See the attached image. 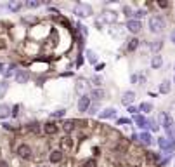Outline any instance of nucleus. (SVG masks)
<instances>
[{
  "instance_id": "29",
  "label": "nucleus",
  "mask_w": 175,
  "mask_h": 167,
  "mask_svg": "<svg viewBox=\"0 0 175 167\" xmlns=\"http://www.w3.org/2000/svg\"><path fill=\"white\" fill-rule=\"evenodd\" d=\"M24 5H26L28 9H35V7H38V5H40V2H38V0H28Z\"/></svg>"
},
{
  "instance_id": "2",
  "label": "nucleus",
  "mask_w": 175,
  "mask_h": 167,
  "mask_svg": "<svg viewBox=\"0 0 175 167\" xmlns=\"http://www.w3.org/2000/svg\"><path fill=\"white\" fill-rule=\"evenodd\" d=\"M73 12L77 16H80V18H89V16H92V7L87 5V4H77Z\"/></svg>"
},
{
  "instance_id": "37",
  "label": "nucleus",
  "mask_w": 175,
  "mask_h": 167,
  "mask_svg": "<svg viewBox=\"0 0 175 167\" xmlns=\"http://www.w3.org/2000/svg\"><path fill=\"white\" fill-rule=\"evenodd\" d=\"M123 12H125V16H127V18L134 16V12H132V9H130V7H123Z\"/></svg>"
},
{
  "instance_id": "47",
  "label": "nucleus",
  "mask_w": 175,
  "mask_h": 167,
  "mask_svg": "<svg viewBox=\"0 0 175 167\" xmlns=\"http://www.w3.org/2000/svg\"><path fill=\"white\" fill-rule=\"evenodd\" d=\"M0 167H9V164H7V162H4V160H2V162H0Z\"/></svg>"
},
{
  "instance_id": "42",
  "label": "nucleus",
  "mask_w": 175,
  "mask_h": 167,
  "mask_svg": "<svg viewBox=\"0 0 175 167\" xmlns=\"http://www.w3.org/2000/svg\"><path fill=\"white\" fill-rule=\"evenodd\" d=\"M18 111H19V106H18V105H16V106H14V108H12V115H14V117H18Z\"/></svg>"
},
{
  "instance_id": "27",
  "label": "nucleus",
  "mask_w": 175,
  "mask_h": 167,
  "mask_svg": "<svg viewBox=\"0 0 175 167\" xmlns=\"http://www.w3.org/2000/svg\"><path fill=\"white\" fill-rule=\"evenodd\" d=\"M85 87H87V84H85L83 80H80V82L77 84V92H80L81 96H85V94H83V91H85Z\"/></svg>"
},
{
  "instance_id": "36",
  "label": "nucleus",
  "mask_w": 175,
  "mask_h": 167,
  "mask_svg": "<svg viewBox=\"0 0 175 167\" xmlns=\"http://www.w3.org/2000/svg\"><path fill=\"white\" fill-rule=\"evenodd\" d=\"M85 167H97V162H96L94 158H89V160L85 162Z\"/></svg>"
},
{
  "instance_id": "15",
  "label": "nucleus",
  "mask_w": 175,
  "mask_h": 167,
  "mask_svg": "<svg viewBox=\"0 0 175 167\" xmlns=\"http://www.w3.org/2000/svg\"><path fill=\"white\" fill-rule=\"evenodd\" d=\"M161 65H163V57L159 54L153 56V59H151V66L154 68V70H158V68H161Z\"/></svg>"
},
{
  "instance_id": "12",
  "label": "nucleus",
  "mask_w": 175,
  "mask_h": 167,
  "mask_svg": "<svg viewBox=\"0 0 175 167\" xmlns=\"http://www.w3.org/2000/svg\"><path fill=\"white\" fill-rule=\"evenodd\" d=\"M43 130H45V134H50V136H52V134H56L59 130V127L56 124H52V122H47V124L43 125Z\"/></svg>"
},
{
  "instance_id": "28",
  "label": "nucleus",
  "mask_w": 175,
  "mask_h": 167,
  "mask_svg": "<svg viewBox=\"0 0 175 167\" xmlns=\"http://www.w3.org/2000/svg\"><path fill=\"white\" fill-rule=\"evenodd\" d=\"M146 158H147L149 162H158V160H159V155H156V153H151V151H149V153H146Z\"/></svg>"
},
{
  "instance_id": "4",
  "label": "nucleus",
  "mask_w": 175,
  "mask_h": 167,
  "mask_svg": "<svg viewBox=\"0 0 175 167\" xmlns=\"http://www.w3.org/2000/svg\"><path fill=\"white\" fill-rule=\"evenodd\" d=\"M92 105H90V96H81L80 99H78V111H81V113H87L89 108H90Z\"/></svg>"
},
{
  "instance_id": "26",
  "label": "nucleus",
  "mask_w": 175,
  "mask_h": 167,
  "mask_svg": "<svg viewBox=\"0 0 175 167\" xmlns=\"http://www.w3.org/2000/svg\"><path fill=\"white\" fill-rule=\"evenodd\" d=\"M21 7H23V4H21V2H11V4H9V9H11V11H14V12H18Z\"/></svg>"
},
{
  "instance_id": "3",
  "label": "nucleus",
  "mask_w": 175,
  "mask_h": 167,
  "mask_svg": "<svg viewBox=\"0 0 175 167\" xmlns=\"http://www.w3.org/2000/svg\"><path fill=\"white\" fill-rule=\"evenodd\" d=\"M97 26H102L104 23H109V24H113V23H116V14L115 12H109V11H106V12H102L101 14V18H97Z\"/></svg>"
},
{
  "instance_id": "9",
  "label": "nucleus",
  "mask_w": 175,
  "mask_h": 167,
  "mask_svg": "<svg viewBox=\"0 0 175 167\" xmlns=\"http://www.w3.org/2000/svg\"><path fill=\"white\" fill-rule=\"evenodd\" d=\"M158 120H159V125H161V127H165V129H168V125L174 122V120H172V118H170V117L165 113V111H163V113H159Z\"/></svg>"
},
{
  "instance_id": "45",
  "label": "nucleus",
  "mask_w": 175,
  "mask_h": 167,
  "mask_svg": "<svg viewBox=\"0 0 175 167\" xmlns=\"http://www.w3.org/2000/svg\"><path fill=\"white\" fill-rule=\"evenodd\" d=\"M102 68H104V63H101V65H97V66H96V70H97V72H101Z\"/></svg>"
},
{
  "instance_id": "35",
  "label": "nucleus",
  "mask_w": 175,
  "mask_h": 167,
  "mask_svg": "<svg viewBox=\"0 0 175 167\" xmlns=\"http://www.w3.org/2000/svg\"><path fill=\"white\" fill-rule=\"evenodd\" d=\"M30 130H31V132H35V134H37V132H40V124H37V122L30 124Z\"/></svg>"
},
{
  "instance_id": "38",
  "label": "nucleus",
  "mask_w": 175,
  "mask_h": 167,
  "mask_svg": "<svg viewBox=\"0 0 175 167\" xmlns=\"http://www.w3.org/2000/svg\"><path fill=\"white\" fill-rule=\"evenodd\" d=\"M144 14H146L144 11H135V12H134V16H135V19H137V21H139L140 18H144Z\"/></svg>"
},
{
  "instance_id": "22",
  "label": "nucleus",
  "mask_w": 175,
  "mask_h": 167,
  "mask_svg": "<svg viewBox=\"0 0 175 167\" xmlns=\"http://www.w3.org/2000/svg\"><path fill=\"white\" fill-rule=\"evenodd\" d=\"M62 129H64V132H71V130L75 129V122L73 120H66L62 124Z\"/></svg>"
},
{
  "instance_id": "18",
  "label": "nucleus",
  "mask_w": 175,
  "mask_h": 167,
  "mask_svg": "<svg viewBox=\"0 0 175 167\" xmlns=\"http://www.w3.org/2000/svg\"><path fill=\"white\" fill-rule=\"evenodd\" d=\"M139 42H140L139 38H130L128 44H127V49H128V51H135L137 47H139Z\"/></svg>"
},
{
  "instance_id": "16",
  "label": "nucleus",
  "mask_w": 175,
  "mask_h": 167,
  "mask_svg": "<svg viewBox=\"0 0 175 167\" xmlns=\"http://www.w3.org/2000/svg\"><path fill=\"white\" fill-rule=\"evenodd\" d=\"M170 89H172V85H170L168 80H163V82L159 84V92L161 94H170Z\"/></svg>"
},
{
  "instance_id": "8",
  "label": "nucleus",
  "mask_w": 175,
  "mask_h": 167,
  "mask_svg": "<svg viewBox=\"0 0 175 167\" xmlns=\"http://www.w3.org/2000/svg\"><path fill=\"white\" fill-rule=\"evenodd\" d=\"M18 155H19L21 158H30L31 157V148L28 145H19L18 146Z\"/></svg>"
},
{
  "instance_id": "24",
  "label": "nucleus",
  "mask_w": 175,
  "mask_h": 167,
  "mask_svg": "<svg viewBox=\"0 0 175 167\" xmlns=\"http://www.w3.org/2000/svg\"><path fill=\"white\" fill-rule=\"evenodd\" d=\"M166 134H168V138H170V139H174V141H175V124H174V122L168 125V129H166Z\"/></svg>"
},
{
  "instance_id": "5",
  "label": "nucleus",
  "mask_w": 175,
  "mask_h": 167,
  "mask_svg": "<svg viewBox=\"0 0 175 167\" xmlns=\"http://www.w3.org/2000/svg\"><path fill=\"white\" fill-rule=\"evenodd\" d=\"M130 33H134V35H137L140 30H142V24H140V21H137V19H128L127 21V26H125Z\"/></svg>"
},
{
  "instance_id": "41",
  "label": "nucleus",
  "mask_w": 175,
  "mask_h": 167,
  "mask_svg": "<svg viewBox=\"0 0 175 167\" xmlns=\"http://www.w3.org/2000/svg\"><path fill=\"white\" fill-rule=\"evenodd\" d=\"M118 124H130V118H120Z\"/></svg>"
},
{
  "instance_id": "34",
  "label": "nucleus",
  "mask_w": 175,
  "mask_h": 167,
  "mask_svg": "<svg viewBox=\"0 0 175 167\" xmlns=\"http://www.w3.org/2000/svg\"><path fill=\"white\" fill-rule=\"evenodd\" d=\"M64 113H66V110H62V108H61V110L54 111V113H52V117H54V118H62V117H64Z\"/></svg>"
},
{
  "instance_id": "40",
  "label": "nucleus",
  "mask_w": 175,
  "mask_h": 167,
  "mask_svg": "<svg viewBox=\"0 0 175 167\" xmlns=\"http://www.w3.org/2000/svg\"><path fill=\"white\" fill-rule=\"evenodd\" d=\"M158 5L165 9V7H168V2H165V0H161V2H158Z\"/></svg>"
},
{
  "instance_id": "44",
  "label": "nucleus",
  "mask_w": 175,
  "mask_h": 167,
  "mask_svg": "<svg viewBox=\"0 0 175 167\" xmlns=\"http://www.w3.org/2000/svg\"><path fill=\"white\" fill-rule=\"evenodd\" d=\"M92 82H94L96 85H101V78H99V77H94V80H92Z\"/></svg>"
},
{
  "instance_id": "17",
  "label": "nucleus",
  "mask_w": 175,
  "mask_h": 167,
  "mask_svg": "<svg viewBox=\"0 0 175 167\" xmlns=\"http://www.w3.org/2000/svg\"><path fill=\"white\" fill-rule=\"evenodd\" d=\"M134 120H135V124L140 127V129H144V127H147V120L142 117V115H135L134 117Z\"/></svg>"
},
{
  "instance_id": "13",
  "label": "nucleus",
  "mask_w": 175,
  "mask_h": 167,
  "mask_svg": "<svg viewBox=\"0 0 175 167\" xmlns=\"http://www.w3.org/2000/svg\"><path fill=\"white\" fill-rule=\"evenodd\" d=\"M115 113H116V110L115 108H106V110H102L101 113H99V118H111V117H115Z\"/></svg>"
},
{
  "instance_id": "31",
  "label": "nucleus",
  "mask_w": 175,
  "mask_h": 167,
  "mask_svg": "<svg viewBox=\"0 0 175 167\" xmlns=\"http://www.w3.org/2000/svg\"><path fill=\"white\" fill-rule=\"evenodd\" d=\"M62 145H64V148H73V139L66 136V138L62 139Z\"/></svg>"
},
{
  "instance_id": "23",
  "label": "nucleus",
  "mask_w": 175,
  "mask_h": 167,
  "mask_svg": "<svg viewBox=\"0 0 175 167\" xmlns=\"http://www.w3.org/2000/svg\"><path fill=\"white\" fill-rule=\"evenodd\" d=\"M151 110H153L151 103H140V106H139V111H142V113H149Z\"/></svg>"
},
{
  "instance_id": "30",
  "label": "nucleus",
  "mask_w": 175,
  "mask_h": 167,
  "mask_svg": "<svg viewBox=\"0 0 175 167\" xmlns=\"http://www.w3.org/2000/svg\"><path fill=\"white\" fill-rule=\"evenodd\" d=\"M87 57H89L90 63H97V56H96L94 51H87Z\"/></svg>"
},
{
  "instance_id": "1",
  "label": "nucleus",
  "mask_w": 175,
  "mask_h": 167,
  "mask_svg": "<svg viewBox=\"0 0 175 167\" xmlns=\"http://www.w3.org/2000/svg\"><path fill=\"white\" fill-rule=\"evenodd\" d=\"M149 30H151V33H163V30H165V21L159 18V16H151L149 18Z\"/></svg>"
},
{
  "instance_id": "19",
  "label": "nucleus",
  "mask_w": 175,
  "mask_h": 167,
  "mask_svg": "<svg viewBox=\"0 0 175 167\" xmlns=\"http://www.w3.org/2000/svg\"><path fill=\"white\" fill-rule=\"evenodd\" d=\"M11 115V108L7 105H0V118H7Z\"/></svg>"
},
{
  "instance_id": "20",
  "label": "nucleus",
  "mask_w": 175,
  "mask_h": 167,
  "mask_svg": "<svg viewBox=\"0 0 175 167\" xmlns=\"http://www.w3.org/2000/svg\"><path fill=\"white\" fill-rule=\"evenodd\" d=\"M161 47H163V40H154V42H151V51H154L156 54H158V51H161Z\"/></svg>"
},
{
  "instance_id": "7",
  "label": "nucleus",
  "mask_w": 175,
  "mask_h": 167,
  "mask_svg": "<svg viewBox=\"0 0 175 167\" xmlns=\"http://www.w3.org/2000/svg\"><path fill=\"white\" fill-rule=\"evenodd\" d=\"M135 101V92L134 91H125L121 94V103L125 106H132V103Z\"/></svg>"
},
{
  "instance_id": "49",
  "label": "nucleus",
  "mask_w": 175,
  "mask_h": 167,
  "mask_svg": "<svg viewBox=\"0 0 175 167\" xmlns=\"http://www.w3.org/2000/svg\"><path fill=\"white\" fill-rule=\"evenodd\" d=\"M174 84H175V77H174Z\"/></svg>"
},
{
  "instance_id": "46",
  "label": "nucleus",
  "mask_w": 175,
  "mask_h": 167,
  "mask_svg": "<svg viewBox=\"0 0 175 167\" xmlns=\"http://www.w3.org/2000/svg\"><path fill=\"white\" fill-rule=\"evenodd\" d=\"M170 38H172V42H174V44H175V30H174V32H172V33H170Z\"/></svg>"
},
{
  "instance_id": "33",
  "label": "nucleus",
  "mask_w": 175,
  "mask_h": 167,
  "mask_svg": "<svg viewBox=\"0 0 175 167\" xmlns=\"http://www.w3.org/2000/svg\"><path fill=\"white\" fill-rule=\"evenodd\" d=\"M147 125L151 127V130H159V124L156 120H147Z\"/></svg>"
},
{
  "instance_id": "14",
  "label": "nucleus",
  "mask_w": 175,
  "mask_h": 167,
  "mask_svg": "<svg viewBox=\"0 0 175 167\" xmlns=\"http://www.w3.org/2000/svg\"><path fill=\"white\" fill-rule=\"evenodd\" d=\"M139 141H140L142 145H146V146H149V145L153 143V139H151V134H149V132H142V134L139 136Z\"/></svg>"
},
{
  "instance_id": "21",
  "label": "nucleus",
  "mask_w": 175,
  "mask_h": 167,
  "mask_svg": "<svg viewBox=\"0 0 175 167\" xmlns=\"http://www.w3.org/2000/svg\"><path fill=\"white\" fill-rule=\"evenodd\" d=\"M90 97H94L96 101H101V99L104 97V91H102V89H96V91L90 92Z\"/></svg>"
},
{
  "instance_id": "6",
  "label": "nucleus",
  "mask_w": 175,
  "mask_h": 167,
  "mask_svg": "<svg viewBox=\"0 0 175 167\" xmlns=\"http://www.w3.org/2000/svg\"><path fill=\"white\" fill-rule=\"evenodd\" d=\"M158 145H159V148L163 150V151H166V153L175 148V141H170L168 138H159V139H158Z\"/></svg>"
},
{
  "instance_id": "10",
  "label": "nucleus",
  "mask_w": 175,
  "mask_h": 167,
  "mask_svg": "<svg viewBox=\"0 0 175 167\" xmlns=\"http://www.w3.org/2000/svg\"><path fill=\"white\" fill-rule=\"evenodd\" d=\"M49 158H50V162H52V164H59V162L62 160V151H61V150H54V151L50 153V157H49Z\"/></svg>"
},
{
  "instance_id": "39",
  "label": "nucleus",
  "mask_w": 175,
  "mask_h": 167,
  "mask_svg": "<svg viewBox=\"0 0 175 167\" xmlns=\"http://www.w3.org/2000/svg\"><path fill=\"white\" fill-rule=\"evenodd\" d=\"M128 111H130V113H134V115H137L139 108H135V106H128Z\"/></svg>"
},
{
  "instance_id": "32",
  "label": "nucleus",
  "mask_w": 175,
  "mask_h": 167,
  "mask_svg": "<svg viewBox=\"0 0 175 167\" xmlns=\"http://www.w3.org/2000/svg\"><path fill=\"white\" fill-rule=\"evenodd\" d=\"M7 89H9V84L7 82H0V97L7 92Z\"/></svg>"
},
{
  "instance_id": "25",
  "label": "nucleus",
  "mask_w": 175,
  "mask_h": 167,
  "mask_svg": "<svg viewBox=\"0 0 175 167\" xmlns=\"http://www.w3.org/2000/svg\"><path fill=\"white\" fill-rule=\"evenodd\" d=\"M18 72H19V70H16V65H11L9 70L5 72V77L9 78V77H12V75H18Z\"/></svg>"
},
{
  "instance_id": "43",
  "label": "nucleus",
  "mask_w": 175,
  "mask_h": 167,
  "mask_svg": "<svg viewBox=\"0 0 175 167\" xmlns=\"http://www.w3.org/2000/svg\"><path fill=\"white\" fill-rule=\"evenodd\" d=\"M96 111H97V106H90V108H89V113H90V115H94Z\"/></svg>"
},
{
  "instance_id": "11",
  "label": "nucleus",
  "mask_w": 175,
  "mask_h": 167,
  "mask_svg": "<svg viewBox=\"0 0 175 167\" xmlns=\"http://www.w3.org/2000/svg\"><path fill=\"white\" fill-rule=\"evenodd\" d=\"M28 78H30V73H28V72H24V70H19L18 75H16L18 84H26V82H28Z\"/></svg>"
},
{
  "instance_id": "48",
  "label": "nucleus",
  "mask_w": 175,
  "mask_h": 167,
  "mask_svg": "<svg viewBox=\"0 0 175 167\" xmlns=\"http://www.w3.org/2000/svg\"><path fill=\"white\" fill-rule=\"evenodd\" d=\"M2 68H4V65H2V63H0V72H2Z\"/></svg>"
}]
</instances>
